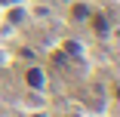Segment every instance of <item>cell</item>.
<instances>
[{
	"label": "cell",
	"mask_w": 120,
	"mask_h": 117,
	"mask_svg": "<svg viewBox=\"0 0 120 117\" xmlns=\"http://www.w3.org/2000/svg\"><path fill=\"white\" fill-rule=\"evenodd\" d=\"M28 83H31V86H40V83H43V74L37 71V68H31V71H28Z\"/></svg>",
	"instance_id": "1"
}]
</instances>
